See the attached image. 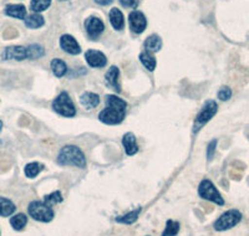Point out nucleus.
<instances>
[{
  "label": "nucleus",
  "mask_w": 249,
  "mask_h": 236,
  "mask_svg": "<svg viewBox=\"0 0 249 236\" xmlns=\"http://www.w3.org/2000/svg\"><path fill=\"white\" fill-rule=\"evenodd\" d=\"M1 57L4 60H17V61H23L28 59V49L24 46H9L1 53Z\"/></svg>",
  "instance_id": "9d476101"
},
{
  "label": "nucleus",
  "mask_w": 249,
  "mask_h": 236,
  "mask_svg": "<svg viewBox=\"0 0 249 236\" xmlns=\"http://www.w3.org/2000/svg\"><path fill=\"white\" fill-rule=\"evenodd\" d=\"M15 204L12 200L0 197V217H10L15 211Z\"/></svg>",
  "instance_id": "6ab92c4d"
},
{
  "label": "nucleus",
  "mask_w": 249,
  "mask_h": 236,
  "mask_svg": "<svg viewBox=\"0 0 249 236\" xmlns=\"http://www.w3.org/2000/svg\"><path fill=\"white\" fill-rule=\"evenodd\" d=\"M85 59H86V62L89 64V66H91V67L100 68L106 66V64H107V59H106V56L101 52V51H96V50L86 51Z\"/></svg>",
  "instance_id": "9b49d317"
},
{
  "label": "nucleus",
  "mask_w": 249,
  "mask_h": 236,
  "mask_svg": "<svg viewBox=\"0 0 249 236\" xmlns=\"http://www.w3.org/2000/svg\"><path fill=\"white\" fill-rule=\"evenodd\" d=\"M1 128H3V122L0 121V131H1Z\"/></svg>",
  "instance_id": "72a5a7b5"
},
{
  "label": "nucleus",
  "mask_w": 249,
  "mask_h": 236,
  "mask_svg": "<svg viewBox=\"0 0 249 236\" xmlns=\"http://www.w3.org/2000/svg\"><path fill=\"white\" fill-rule=\"evenodd\" d=\"M242 220V213L239 210H232L226 211L224 214H222L221 217L218 218L217 220L213 224V228L215 231H226L230 230V229L234 228L235 225H238Z\"/></svg>",
  "instance_id": "20e7f679"
},
{
  "label": "nucleus",
  "mask_w": 249,
  "mask_h": 236,
  "mask_svg": "<svg viewBox=\"0 0 249 236\" xmlns=\"http://www.w3.org/2000/svg\"><path fill=\"white\" fill-rule=\"evenodd\" d=\"M61 1H62V0H61Z\"/></svg>",
  "instance_id": "f704fd0d"
},
{
  "label": "nucleus",
  "mask_w": 249,
  "mask_h": 236,
  "mask_svg": "<svg viewBox=\"0 0 249 236\" xmlns=\"http://www.w3.org/2000/svg\"><path fill=\"white\" fill-rule=\"evenodd\" d=\"M217 111L218 104L215 103V101H212V100L207 101L206 103H204L203 108L201 110V112H199L198 115H197V117H196L195 128H193V131H195V132H198L204 124L208 123V122L212 119L213 116L217 113Z\"/></svg>",
  "instance_id": "0eeeda50"
},
{
  "label": "nucleus",
  "mask_w": 249,
  "mask_h": 236,
  "mask_svg": "<svg viewBox=\"0 0 249 236\" xmlns=\"http://www.w3.org/2000/svg\"><path fill=\"white\" fill-rule=\"evenodd\" d=\"M198 194L202 199L210 200L217 205H224V199L211 180H202L198 186Z\"/></svg>",
  "instance_id": "423d86ee"
},
{
  "label": "nucleus",
  "mask_w": 249,
  "mask_h": 236,
  "mask_svg": "<svg viewBox=\"0 0 249 236\" xmlns=\"http://www.w3.org/2000/svg\"><path fill=\"white\" fill-rule=\"evenodd\" d=\"M44 202L49 205H53V204H57V202H62V195L60 191H54V193H51V194L46 195Z\"/></svg>",
  "instance_id": "c85d7f7f"
},
{
  "label": "nucleus",
  "mask_w": 249,
  "mask_h": 236,
  "mask_svg": "<svg viewBox=\"0 0 249 236\" xmlns=\"http://www.w3.org/2000/svg\"><path fill=\"white\" fill-rule=\"evenodd\" d=\"M179 233V222L173 221V220H167L166 229H164L162 236H176Z\"/></svg>",
  "instance_id": "cd10ccee"
},
{
  "label": "nucleus",
  "mask_w": 249,
  "mask_h": 236,
  "mask_svg": "<svg viewBox=\"0 0 249 236\" xmlns=\"http://www.w3.org/2000/svg\"><path fill=\"white\" fill-rule=\"evenodd\" d=\"M51 0H31L30 9L34 13H41L50 6Z\"/></svg>",
  "instance_id": "bb28decb"
},
{
  "label": "nucleus",
  "mask_w": 249,
  "mask_h": 236,
  "mask_svg": "<svg viewBox=\"0 0 249 236\" xmlns=\"http://www.w3.org/2000/svg\"><path fill=\"white\" fill-rule=\"evenodd\" d=\"M5 15L12 17H17V19L24 20L26 19V9L24 5H20V4H9L5 6V10H4Z\"/></svg>",
  "instance_id": "2eb2a0df"
},
{
  "label": "nucleus",
  "mask_w": 249,
  "mask_h": 236,
  "mask_svg": "<svg viewBox=\"0 0 249 236\" xmlns=\"http://www.w3.org/2000/svg\"><path fill=\"white\" fill-rule=\"evenodd\" d=\"M28 59L29 60H36L43 57L45 55V50L41 45H37V44H33V45H29L28 48Z\"/></svg>",
  "instance_id": "b1692460"
},
{
  "label": "nucleus",
  "mask_w": 249,
  "mask_h": 236,
  "mask_svg": "<svg viewBox=\"0 0 249 236\" xmlns=\"http://www.w3.org/2000/svg\"><path fill=\"white\" fill-rule=\"evenodd\" d=\"M140 211H141V209H137V210L130 211V213H127L126 215H122V217L116 218V221L121 222V224H126V225L133 224V222L137 220V218H139Z\"/></svg>",
  "instance_id": "a878e982"
},
{
  "label": "nucleus",
  "mask_w": 249,
  "mask_h": 236,
  "mask_svg": "<svg viewBox=\"0 0 249 236\" xmlns=\"http://www.w3.org/2000/svg\"><path fill=\"white\" fill-rule=\"evenodd\" d=\"M140 61L142 62V65L148 71H153L156 68V65H157L153 53L148 52V51H143V52L140 53Z\"/></svg>",
  "instance_id": "aec40b11"
},
{
  "label": "nucleus",
  "mask_w": 249,
  "mask_h": 236,
  "mask_svg": "<svg viewBox=\"0 0 249 236\" xmlns=\"http://www.w3.org/2000/svg\"><path fill=\"white\" fill-rule=\"evenodd\" d=\"M45 24V20L39 13H34L25 19V25L29 29H39Z\"/></svg>",
  "instance_id": "412c9836"
},
{
  "label": "nucleus",
  "mask_w": 249,
  "mask_h": 236,
  "mask_svg": "<svg viewBox=\"0 0 249 236\" xmlns=\"http://www.w3.org/2000/svg\"><path fill=\"white\" fill-rule=\"evenodd\" d=\"M26 224H28V217L23 213L17 214V215H14V217L10 219V225H12L13 229L17 231L23 230L26 226Z\"/></svg>",
  "instance_id": "5701e85b"
},
{
  "label": "nucleus",
  "mask_w": 249,
  "mask_h": 236,
  "mask_svg": "<svg viewBox=\"0 0 249 236\" xmlns=\"http://www.w3.org/2000/svg\"><path fill=\"white\" fill-rule=\"evenodd\" d=\"M215 147H217V139H213L212 142H210L208 147H207V159L212 160L213 155L215 153Z\"/></svg>",
  "instance_id": "7c9ffc66"
},
{
  "label": "nucleus",
  "mask_w": 249,
  "mask_h": 236,
  "mask_svg": "<svg viewBox=\"0 0 249 236\" xmlns=\"http://www.w3.org/2000/svg\"><path fill=\"white\" fill-rule=\"evenodd\" d=\"M113 0H95V3L99 4V5H108V4L112 3Z\"/></svg>",
  "instance_id": "473e14b6"
},
{
  "label": "nucleus",
  "mask_w": 249,
  "mask_h": 236,
  "mask_svg": "<svg viewBox=\"0 0 249 236\" xmlns=\"http://www.w3.org/2000/svg\"><path fill=\"white\" fill-rule=\"evenodd\" d=\"M51 70L56 77H62L65 76L66 72H68V66L62 60L54 59L51 61Z\"/></svg>",
  "instance_id": "4be33fe9"
},
{
  "label": "nucleus",
  "mask_w": 249,
  "mask_h": 236,
  "mask_svg": "<svg viewBox=\"0 0 249 236\" xmlns=\"http://www.w3.org/2000/svg\"><path fill=\"white\" fill-rule=\"evenodd\" d=\"M110 23L115 30H122L124 26V14L117 8H112L110 10Z\"/></svg>",
  "instance_id": "f3484780"
},
{
  "label": "nucleus",
  "mask_w": 249,
  "mask_h": 236,
  "mask_svg": "<svg viewBox=\"0 0 249 236\" xmlns=\"http://www.w3.org/2000/svg\"><path fill=\"white\" fill-rule=\"evenodd\" d=\"M44 169L43 164L36 163V162H33V163H29L26 164L25 167V175L28 178H35L36 175H39V173Z\"/></svg>",
  "instance_id": "393cba45"
},
{
  "label": "nucleus",
  "mask_w": 249,
  "mask_h": 236,
  "mask_svg": "<svg viewBox=\"0 0 249 236\" xmlns=\"http://www.w3.org/2000/svg\"><path fill=\"white\" fill-rule=\"evenodd\" d=\"M162 40L159 35H151L144 41V51H148L151 53H155L161 50Z\"/></svg>",
  "instance_id": "a211bd4d"
},
{
  "label": "nucleus",
  "mask_w": 249,
  "mask_h": 236,
  "mask_svg": "<svg viewBox=\"0 0 249 236\" xmlns=\"http://www.w3.org/2000/svg\"><path fill=\"white\" fill-rule=\"evenodd\" d=\"M53 108L56 113L64 116V117H74L76 115V108H75L72 100L66 92H61L53 102Z\"/></svg>",
  "instance_id": "39448f33"
},
{
  "label": "nucleus",
  "mask_w": 249,
  "mask_h": 236,
  "mask_svg": "<svg viewBox=\"0 0 249 236\" xmlns=\"http://www.w3.org/2000/svg\"><path fill=\"white\" fill-rule=\"evenodd\" d=\"M120 77V70L116 66H112L110 67V70L107 71L105 76V84L107 87L112 88V90L117 91V92H121V86H120L119 82Z\"/></svg>",
  "instance_id": "ddd939ff"
},
{
  "label": "nucleus",
  "mask_w": 249,
  "mask_h": 236,
  "mask_svg": "<svg viewBox=\"0 0 249 236\" xmlns=\"http://www.w3.org/2000/svg\"><path fill=\"white\" fill-rule=\"evenodd\" d=\"M122 144H124V152L126 154L128 155H133L136 154L137 151H139V146H137V142H136V137L133 133H126L122 138Z\"/></svg>",
  "instance_id": "4468645a"
},
{
  "label": "nucleus",
  "mask_w": 249,
  "mask_h": 236,
  "mask_svg": "<svg viewBox=\"0 0 249 236\" xmlns=\"http://www.w3.org/2000/svg\"><path fill=\"white\" fill-rule=\"evenodd\" d=\"M80 103L85 107L86 110H92V108H96L99 106L100 97L96 93L85 92L80 97Z\"/></svg>",
  "instance_id": "dca6fc26"
},
{
  "label": "nucleus",
  "mask_w": 249,
  "mask_h": 236,
  "mask_svg": "<svg viewBox=\"0 0 249 236\" xmlns=\"http://www.w3.org/2000/svg\"><path fill=\"white\" fill-rule=\"evenodd\" d=\"M28 213L36 221L49 222L54 219V210L45 202H31L28 206Z\"/></svg>",
  "instance_id": "7ed1b4c3"
},
{
  "label": "nucleus",
  "mask_w": 249,
  "mask_h": 236,
  "mask_svg": "<svg viewBox=\"0 0 249 236\" xmlns=\"http://www.w3.org/2000/svg\"><path fill=\"white\" fill-rule=\"evenodd\" d=\"M60 46H61L62 50L70 53V55H79L81 52V46L71 35H62L61 39H60Z\"/></svg>",
  "instance_id": "f8f14e48"
},
{
  "label": "nucleus",
  "mask_w": 249,
  "mask_h": 236,
  "mask_svg": "<svg viewBox=\"0 0 249 236\" xmlns=\"http://www.w3.org/2000/svg\"><path fill=\"white\" fill-rule=\"evenodd\" d=\"M57 163L61 166H75L79 168H85L86 159L79 147L65 146L57 155Z\"/></svg>",
  "instance_id": "f03ea898"
},
{
  "label": "nucleus",
  "mask_w": 249,
  "mask_h": 236,
  "mask_svg": "<svg viewBox=\"0 0 249 236\" xmlns=\"http://www.w3.org/2000/svg\"><path fill=\"white\" fill-rule=\"evenodd\" d=\"M128 23H130L131 30H132L133 33H136V34L143 33L146 26H147L146 17L143 15V13L139 12V10H135V12H132L128 15Z\"/></svg>",
  "instance_id": "6e6552de"
},
{
  "label": "nucleus",
  "mask_w": 249,
  "mask_h": 236,
  "mask_svg": "<svg viewBox=\"0 0 249 236\" xmlns=\"http://www.w3.org/2000/svg\"><path fill=\"white\" fill-rule=\"evenodd\" d=\"M85 29L89 37L96 39L102 34V31L105 29V25L101 21V19L96 17H90L85 20Z\"/></svg>",
  "instance_id": "1a4fd4ad"
},
{
  "label": "nucleus",
  "mask_w": 249,
  "mask_h": 236,
  "mask_svg": "<svg viewBox=\"0 0 249 236\" xmlns=\"http://www.w3.org/2000/svg\"><path fill=\"white\" fill-rule=\"evenodd\" d=\"M127 103L116 95L106 96V108L101 111L99 119L105 124H120L126 116Z\"/></svg>",
  "instance_id": "f257e3e1"
},
{
  "label": "nucleus",
  "mask_w": 249,
  "mask_h": 236,
  "mask_svg": "<svg viewBox=\"0 0 249 236\" xmlns=\"http://www.w3.org/2000/svg\"><path fill=\"white\" fill-rule=\"evenodd\" d=\"M120 3L126 8H136L137 6L136 0H120Z\"/></svg>",
  "instance_id": "2f4dec72"
},
{
  "label": "nucleus",
  "mask_w": 249,
  "mask_h": 236,
  "mask_svg": "<svg viewBox=\"0 0 249 236\" xmlns=\"http://www.w3.org/2000/svg\"><path fill=\"white\" fill-rule=\"evenodd\" d=\"M232 97V90L230 87H222L221 90L218 91V99L221 101H228Z\"/></svg>",
  "instance_id": "c756f323"
}]
</instances>
